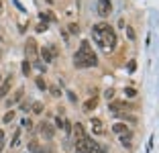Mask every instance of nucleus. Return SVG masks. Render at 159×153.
<instances>
[{
	"instance_id": "f257e3e1",
	"label": "nucleus",
	"mask_w": 159,
	"mask_h": 153,
	"mask_svg": "<svg viewBox=\"0 0 159 153\" xmlns=\"http://www.w3.org/2000/svg\"><path fill=\"white\" fill-rule=\"evenodd\" d=\"M92 35H94V41L100 45V49H102L104 53H110V51H114V47H116V33H114V29L108 27L106 23L94 25Z\"/></svg>"
},
{
	"instance_id": "f03ea898",
	"label": "nucleus",
	"mask_w": 159,
	"mask_h": 153,
	"mask_svg": "<svg viewBox=\"0 0 159 153\" xmlns=\"http://www.w3.org/2000/svg\"><path fill=\"white\" fill-rule=\"evenodd\" d=\"M74 63H75V67H94V65L98 63V59H96V55H94V51H92L88 41L80 43V49L75 51Z\"/></svg>"
},
{
	"instance_id": "7ed1b4c3",
	"label": "nucleus",
	"mask_w": 159,
	"mask_h": 153,
	"mask_svg": "<svg viewBox=\"0 0 159 153\" xmlns=\"http://www.w3.org/2000/svg\"><path fill=\"white\" fill-rule=\"evenodd\" d=\"M25 55L29 59H39V47H37V41L35 39H29L27 45H25Z\"/></svg>"
},
{
	"instance_id": "20e7f679",
	"label": "nucleus",
	"mask_w": 159,
	"mask_h": 153,
	"mask_svg": "<svg viewBox=\"0 0 159 153\" xmlns=\"http://www.w3.org/2000/svg\"><path fill=\"white\" fill-rule=\"evenodd\" d=\"M110 10H112V0H98V4H96V12H98L102 19H106L108 14H110Z\"/></svg>"
},
{
	"instance_id": "39448f33",
	"label": "nucleus",
	"mask_w": 159,
	"mask_h": 153,
	"mask_svg": "<svg viewBox=\"0 0 159 153\" xmlns=\"http://www.w3.org/2000/svg\"><path fill=\"white\" fill-rule=\"evenodd\" d=\"M92 145H94V139H90V137H86L82 141H75V153H90Z\"/></svg>"
},
{
	"instance_id": "423d86ee",
	"label": "nucleus",
	"mask_w": 159,
	"mask_h": 153,
	"mask_svg": "<svg viewBox=\"0 0 159 153\" xmlns=\"http://www.w3.org/2000/svg\"><path fill=\"white\" fill-rule=\"evenodd\" d=\"M39 129H41V137H43V139L51 141L53 137H55V127H53L51 123L43 121V123H41V127H39Z\"/></svg>"
},
{
	"instance_id": "0eeeda50",
	"label": "nucleus",
	"mask_w": 159,
	"mask_h": 153,
	"mask_svg": "<svg viewBox=\"0 0 159 153\" xmlns=\"http://www.w3.org/2000/svg\"><path fill=\"white\" fill-rule=\"evenodd\" d=\"M133 104H129V102H110V106H108V110L112 112V114H120V112H126L131 110Z\"/></svg>"
},
{
	"instance_id": "6e6552de",
	"label": "nucleus",
	"mask_w": 159,
	"mask_h": 153,
	"mask_svg": "<svg viewBox=\"0 0 159 153\" xmlns=\"http://www.w3.org/2000/svg\"><path fill=\"white\" fill-rule=\"evenodd\" d=\"M12 84H14V76H12V74H8L4 80H2V84H0V98L8 96L10 88H12Z\"/></svg>"
},
{
	"instance_id": "1a4fd4ad",
	"label": "nucleus",
	"mask_w": 159,
	"mask_h": 153,
	"mask_svg": "<svg viewBox=\"0 0 159 153\" xmlns=\"http://www.w3.org/2000/svg\"><path fill=\"white\" fill-rule=\"evenodd\" d=\"M90 129H92L94 135H98V137L106 133V127H104V123L100 121V118H92V121H90Z\"/></svg>"
},
{
	"instance_id": "9d476101",
	"label": "nucleus",
	"mask_w": 159,
	"mask_h": 153,
	"mask_svg": "<svg viewBox=\"0 0 159 153\" xmlns=\"http://www.w3.org/2000/svg\"><path fill=\"white\" fill-rule=\"evenodd\" d=\"M39 55H41V59L45 61V63H51V61L55 59V55H53V51L49 49V47H41V49H39Z\"/></svg>"
},
{
	"instance_id": "9b49d317",
	"label": "nucleus",
	"mask_w": 159,
	"mask_h": 153,
	"mask_svg": "<svg viewBox=\"0 0 159 153\" xmlns=\"http://www.w3.org/2000/svg\"><path fill=\"white\" fill-rule=\"evenodd\" d=\"M23 96H25V88H19L16 92H14V96H12V98H8V100H6V108L10 110V106H12V104H16V102H19Z\"/></svg>"
},
{
	"instance_id": "f8f14e48",
	"label": "nucleus",
	"mask_w": 159,
	"mask_h": 153,
	"mask_svg": "<svg viewBox=\"0 0 159 153\" xmlns=\"http://www.w3.org/2000/svg\"><path fill=\"white\" fill-rule=\"evenodd\" d=\"M74 135H75V141L86 139V131H84V127H82V123H75L74 125Z\"/></svg>"
},
{
	"instance_id": "ddd939ff",
	"label": "nucleus",
	"mask_w": 159,
	"mask_h": 153,
	"mask_svg": "<svg viewBox=\"0 0 159 153\" xmlns=\"http://www.w3.org/2000/svg\"><path fill=\"white\" fill-rule=\"evenodd\" d=\"M96 106H98V98H90V100H86L84 102V112H92V110H96Z\"/></svg>"
},
{
	"instance_id": "4468645a",
	"label": "nucleus",
	"mask_w": 159,
	"mask_h": 153,
	"mask_svg": "<svg viewBox=\"0 0 159 153\" xmlns=\"http://www.w3.org/2000/svg\"><path fill=\"white\" fill-rule=\"evenodd\" d=\"M112 133L125 135V133H126V125H125V123H114V125H112Z\"/></svg>"
},
{
	"instance_id": "2eb2a0df",
	"label": "nucleus",
	"mask_w": 159,
	"mask_h": 153,
	"mask_svg": "<svg viewBox=\"0 0 159 153\" xmlns=\"http://www.w3.org/2000/svg\"><path fill=\"white\" fill-rule=\"evenodd\" d=\"M131 139H133V135L129 133V131H126L125 135H120V143L125 145V147H129V145H131Z\"/></svg>"
},
{
	"instance_id": "dca6fc26",
	"label": "nucleus",
	"mask_w": 159,
	"mask_h": 153,
	"mask_svg": "<svg viewBox=\"0 0 159 153\" xmlns=\"http://www.w3.org/2000/svg\"><path fill=\"white\" fill-rule=\"evenodd\" d=\"M20 70H23V76H29V74H31V63H29V59H25L23 63H20Z\"/></svg>"
},
{
	"instance_id": "f3484780",
	"label": "nucleus",
	"mask_w": 159,
	"mask_h": 153,
	"mask_svg": "<svg viewBox=\"0 0 159 153\" xmlns=\"http://www.w3.org/2000/svg\"><path fill=\"white\" fill-rule=\"evenodd\" d=\"M90 153H106V149L102 147V145L98 143V141H94V145H92V151Z\"/></svg>"
},
{
	"instance_id": "a211bd4d",
	"label": "nucleus",
	"mask_w": 159,
	"mask_h": 153,
	"mask_svg": "<svg viewBox=\"0 0 159 153\" xmlns=\"http://www.w3.org/2000/svg\"><path fill=\"white\" fill-rule=\"evenodd\" d=\"M12 118H14V110H8L4 116H2V123H4V125H8V123H12Z\"/></svg>"
},
{
	"instance_id": "6ab92c4d",
	"label": "nucleus",
	"mask_w": 159,
	"mask_h": 153,
	"mask_svg": "<svg viewBox=\"0 0 159 153\" xmlns=\"http://www.w3.org/2000/svg\"><path fill=\"white\" fill-rule=\"evenodd\" d=\"M35 84H37V88L43 90V92L47 90V84H45V80H43V78H37V80H35Z\"/></svg>"
},
{
	"instance_id": "aec40b11",
	"label": "nucleus",
	"mask_w": 159,
	"mask_h": 153,
	"mask_svg": "<svg viewBox=\"0 0 159 153\" xmlns=\"http://www.w3.org/2000/svg\"><path fill=\"white\" fill-rule=\"evenodd\" d=\"M19 139H20V131H16V133H14V137L10 139V147H16V145H19Z\"/></svg>"
},
{
	"instance_id": "412c9836",
	"label": "nucleus",
	"mask_w": 159,
	"mask_h": 153,
	"mask_svg": "<svg viewBox=\"0 0 159 153\" xmlns=\"http://www.w3.org/2000/svg\"><path fill=\"white\" fill-rule=\"evenodd\" d=\"M33 112H35V114H41V112H43V104H41V102H35V104H33Z\"/></svg>"
},
{
	"instance_id": "4be33fe9",
	"label": "nucleus",
	"mask_w": 159,
	"mask_h": 153,
	"mask_svg": "<svg viewBox=\"0 0 159 153\" xmlns=\"http://www.w3.org/2000/svg\"><path fill=\"white\" fill-rule=\"evenodd\" d=\"M126 37H129V41H135V31H133V27H129V25H126Z\"/></svg>"
},
{
	"instance_id": "5701e85b",
	"label": "nucleus",
	"mask_w": 159,
	"mask_h": 153,
	"mask_svg": "<svg viewBox=\"0 0 159 153\" xmlns=\"http://www.w3.org/2000/svg\"><path fill=\"white\" fill-rule=\"evenodd\" d=\"M67 29H70L71 35H78V33H80V27H78L75 23H70V27H67Z\"/></svg>"
},
{
	"instance_id": "b1692460",
	"label": "nucleus",
	"mask_w": 159,
	"mask_h": 153,
	"mask_svg": "<svg viewBox=\"0 0 159 153\" xmlns=\"http://www.w3.org/2000/svg\"><path fill=\"white\" fill-rule=\"evenodd\" d=\"M4 143H6V133H4V131H0V151L4 149Z\"/></svg>"
},
{
	"instance_id": "393cba45",
	"label": "nucleus",
	"mask_w": 159,
	"mask_h": 153,
	"mask_svg": "<svg viewBox=\"0 0 159 153\" xmlns=\"http://www.w3.org/2000/svg\"><path fill=\"white\" fill-rule=\"evenodd\" d=\"M35 67H37L39 72H45V63H43L41 59H35Z\"/></svg>"
},
{
	"instance_id": "a878e982",
	"label": "nucleus",
	"mask_w": 159,
	"mask_h": 153,
	"mask_svg": "<svg viewBox=\"0 0 159 153\" xmlns=\"http://www.w3.org/2000/svg\"><path fill=\"white\" fill-rule=\"evenodd\" d=\"M49 90H51V94H53V96H55V98H59V96H61V90L57 88V86H51V88H49Z\"/></svg>"
},
{
	"instance_id": "bb28decb",
	"label": "nucleus",
	"mask_w": 159,
	"mask_h": 153,
	"mask_svg": "<svg viewBox=\"0 0 159 153\" xmlns=\"http://www.w3.org/2000/svg\"><path fill=\"white\" fill-rule=\"evenodd\" d=\"M23 127H25V129H33V121H31V118H25Z\"/></svg>"
},
{
	"instance_id": "cd10ccee",
	"label": "nucleus",
	"mask_w": 159,
	"mask_h": 153,
	"mask_svg": "<svg viewBox=\"0 0 159 153\" xmlns=\"http://www.w3.org/2000/svg\"><path fill=\"white\" fill-rule=\"evenodd\" d=\"M125 94H126V96H137V90L135 88H126Z\"/></svg>"
},
{
	"instance_id": "c85d7f7f",
	"label": "nucleus",
	"mask_w": 159,
	"mask_h": 153,
	"mask_svg": "<svg viewBox=\"0 0 159 153\" xmlns=\"http://www.w3.org/2000/svg\"><path fill=\"white\" fill-rule=\"evenodd\" d=\"M47 27H49L47 23H39V25H37V31H39V33H41V31H47Z\"/></svg>"
},
{
	"instance_id": "c756f323",
	"label": "nucleus",
	"mask_w": 159,
	"mask_h": 153,
	"mask_svg": "<svg viewBox=\"0 0 159 153\" xmlns=\"http://www.w3.org/2000/svg\"><path fill=\"white\" fill-rule=\"evenodd\" d=\"M35 149H37V141H31L29 143V151H35Z\"/></svg>"
},
{
	"instance_id": "7c9ffc66",
	"label": "nucleus",
	"mask_w": 159,
	"mask_h": 153,
	"mask_svg": "<svg viewBox=\"0 0 159 153\" xmlns=\"http://www.w3.org/2000/svg\"><path fill=\"white\" fill-rule=\"evenodd\" d=\"M63 123H66V121H61V116H57V118H55V125L59 127V129H61V127H63Z\"/></svg>"
},
{
	"instance_id": "2f4dec72",
	"label": "nucleus",
	"mask_w": 159,
	"mask_h": 153,
	"mask_svg": "<svg viewBox=\"0 0 159 153\" xmlns=\"http://www.w3.org/2000/svg\"><path fill=\"white\" fill-rule=\"evenodd\" d=\"M112 96H114V90H106V98H108V100H110Z\"/></svg>"
},
{
	"instance_id": "473e14b6",
	"label": "nucleus",
	"mask_w": 159,
	"mask_h": 153,
	"mask_svg": "<svg viewBox=\"0 0 159 153\" xmlns=\"http://www.w3.org/2000/svg\"><path fill=\"white\" fill-rule=\"evenodd\" d=\"M33 153H45V149H41V147H37V149H35V151Z\"/></svg>"
},
{
	"instance_id": "72a5a7b5",
	"label": "nucleus",
	"mask_w": 159,
	"mask_h": 153,
	"mask_svg": "<svg viewBox=\"0 0 159 153\" xmlns=\"http://www.w3.org/2000/svg\"><path fill=\"white\" fill-rule=\"evenodd\" d=\"M2 80H4V78H2V72H0V84H2Z\"/></svg>"
},
{
	"instance_id": "f704fd0d",
	"label": "nucleus",
	"mask_w": 159,
	"mask_h": 153,
	"mask_svg": "<svg viewBox=\"0 0 159 153\" xmlns=\"http://www.w3.org/2000/svg\"><path fill=\"white\" fill-rule=\"evenodd\" d=\"M2 6H4V4H2V0H0V10H2Z\"/></svg>"
}]
</instances>
